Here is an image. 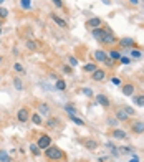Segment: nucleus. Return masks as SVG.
Returning a JSON list of instances; mask_svg holds the SVG:
<instances>
[{"instance_id": "18", "label": "nucleus", "mask_w": 144, "mask_h": 162, "mask_svg": "<svg viewBox=\"0 0 144 162\" xmlns=\"http://www.w3.org/2000/svg\"><path fill=\"white\" fill-rule=\"evenodd\" d=\"M52 20L55 22V23H58L62 28H66V22L63 20V18H60L58 15H55V13H52Z\"/></svg>"}, {"instance_id": "11", "label": "nucleus", "mask_w": 144, "mask_h": 162, "mask_svg": "<svg viewBox=\"0 0 144 162\" xmlns=\"http://www.w3.org/2000/svg\"><path fill=\"white\" fill-rule=\"evenodd\" d=\"M96 101H98V104H99V106L106 108V109H108V108H109V104H111V103H109V99H108L106 96H104V94H96Z\"/></svg>"}, {"instance_id": "7", "label": "nucleus", "mask_w": 144, "mask_h": 162, "mask_svg": "<svg viewBox=\"0 0 144 162\" xmlns=\"http://www.w3.org/2000/svg\"><path fill=\"white\" fill-rule=\"evenodd\" d=\"M103 25V22H101V18H98V17H93V18H89V20L86 22V27L88 28H99V27Z\"/></svg>"}, {"instance_id": "12", "label": "nucleus", "mask_w": 144, "mask_h": 162, "mask_svg": "<svg viewBox=\"0 0 144 162\" xmlns=\"http://www.w3.org/2000/svg\"><path fill=\"white\" fill-rule=\"evenodd\" d=\"M106 58H108V53H106V51H103V50H96V51H94V60H96V61H101V63H103Z\"/></svg>"}, {"instance_id": "21", "label": "nucleus", "mask_w": 144, "mask_h": 162, "mask_svg": "<svg viewBox=\"0 0 144 162\" xmlns=\"http://www.w3.org/2000/svg\"><path fill=\"white\" fill-rule=\"evenodd\" d=\"M45 126L48 127V129H52V127H57V126H58V119H57V117H50V119L45 122Z\"/></svg>"}, {"instance_id": "4", "label": "nucleus", "mask_w": 144, "mask_h": 162, "mask_svg": "<svg viewBox=\"0 0 144 162\" xmlns=\"http://www.w3.org/2000/svg\"><path fill=\"white\" fill-rule=\"evenodd\" d=\"M17 119L20 122H27L30 119V111H28V108H20L18 112H17Z\"/></svg>"}, {"instance_id": "33", "label": "nucleus", "mask_w": 144, "mask_h": 162, "mask_svg": "<svg viewBox=\"0 0 144 162\" xmlns=\"http://www.w3.org/2000/svg\"><path fill=\"white\" fill-rule=\"evenodd\" d=\"M13 84H15L17 89H22V88H23V84H22V80H20V78H13Z\"/></svg>"}, {"instance_id": "29", "label": "nucleus", "mask_w": 144, "mask_h": 162, "mask_svg": "<svg viewBox=\"0 0 144 162\" xmlns=\"http://www.w3.org/2000/svg\"><path fill=\"white\" fill-rule=\"evenodd\" d=\"M129 55H131V58H134V60H139V58L143 56V53L139 50H133V48H131V53H129Z\"/></svg>"}, {"instance_id": "3", "label": "nucleus", "mask_w": 144, "mask_h": 162, "mask_svg": "<svg viewBox=\"0 0 144 162\" xmlns=\"http://www.w3.org/2000/svg\"><path fill=\"white\" fill-rule=\"evenodd\" d=\"M36 146L40 147V149H48V147L52 146V137L48 136V134H41L38 137V141H36Z\"/></svg>"}, {"instance_id": "14", "label": "nucleus", "mask_w": 144, "mask_h": 162, "mask_svg": "<svg viewBox=\"0 0 144 162\" xmlns=\"http://www.w3.org/2000/svg\"><path fill=\"white\" fill-rule=\"evenodd\" d=\"M0 162H13V159L8 156V152H7V151L0 149Z\"/></svg>"}, {"instance_id": "2", "label": "nucleus", "mask_w": 144, "mask_h": 162, "mask_svg": "<svg viewBox=\"0 0 144 162\" xmlns=\"http://www.w3.org/2000/svg\"><path fill=\"white\" fill-rule=\"evenodd\" d=\"M103 30H104V33H103V38H101V43H104V45H116V43H118V38L114 36L111 28H109V27H104Z\"/></svg>"}, {"instance_id": "24", "label": "nucleus", "mask_w": 144, "mask_h": 162, "mask_svg": "<svg viewBox=\"0 0 144 162\" xmlns=\"http://www.w3.org/2000/svg\"><path fill=\"white\" fill-rule=\"evenodd\" d=\"M48 112H50V108H48V104L41 103L40 106H38V114H48Z\"/></svg>"}, {"instance_id": "52", "label": "nucleus", "mask_w": 144, "mask_h": 162, "mask_svg": "<svg viewBox=\"0 0 144 162\" xmlns=\"http://www.w3.org/2000/svg\"><path fill=\"white\" fill-rule=\"evenodd\" d=\"M139 2H143V0H139Z\"/></svg>"}, {"instance_id": "49", "label": "nucleus", "mask_w": 144, "mask_h": 162, "mask_svg": "<svg viewBox=\"0 0 144 162\" xmlns=\"http://www.w3.org/2000/svg\"><path fill=\"white\" fill-rule=\"evenodd\" d=\"M3 2H5V0H0V5H2V3H3Z\"/></svg>"}, {"instance_id": "19", "label": "nucleus", "mask_w": 144, "mask_h": 162, "mask_svg": "<svg viewBox=\"0 0 144 162\" xmlns=\"http://www.w3.org/2000/svg\"><path fill=\"white\" fill-rule=\"evenodd\" d=\"M55 88L60 89V91H65V89H66V81H63L62 78H58L57 83H55Z\"/></svg>"}, {"instance_id": "40", "label": "nucleus", "mask_w": 144, "mask_h": 162, "mask_svg": "<svg viewBox=\"0 0 144 162\" xmlns=\"http://www.w3.org/2000/svg\"><path fill=\"white\" fill-rule=\"evenodd\" d=\"M108 124H109V126H116V124H118V119H116V117H111V119H109V121H108Z\"/></svg>"}, {"instance_id": "28", "label": "nucleus", "mask_w": 144, "mask_h": 162, "mask_svg": "<svg viewBox=\"0 0 144 162\" xmlns=\"http://www.w3.org/2000/svg\"><path fill=\"white\" fill-rule=\"evenodd\" d=\"M70 121H73L75 124H78V126H85V121L78 116H70Z\"/></svg>"}, {"instance_id": "41", "label": "nucleus", "mask_w": 144, "mask_h": 162, "mask_svg": "<svg viewBox=\"0 0 144 162\" xmlns=\"http://www.w3.org/2000/svg\"><path fill=\"white\" fill-rule=\"evenodd\" d=\"M52 2L55 3V7H58V8H62V7H63V2H62V0H52Z\"/></svg>"}, {"instance_id": "38", "label": "nucleus", "mask_w": 144, "mask_h": 162, "mask_svg": "<svg viewBox=\"0 0 144 162\" xmlns=\"http://www.w3.org/2000/svg\"><path fill=\"white\" fill-rule=\"evenodd\" d=\"M103 63H104V65H106V66H109V68H113V65H114V61L111 60V58H109V56H108V58H106V60L103 61Z\"/></svg>"}, {"instance_id": "44", "label": "nucleus", "mask_w": 144, "mask_h": 162, "mask_svg": "<svg viewBox=\"0 0 144 162\" xmlns=\"http://www.w3.org/2000/svg\"><path fill=\"white\" fill-rule=\"evenodd\" d=\"M129 162H139V157H138V156H133Z\"/></svg>"}, {"instance_id": "13", "label": "nucleus", "mask_w": 144, "mask_h": 162, "mask_svg": "<svg viewBox=\"0 0 144 162\" xmlns=\"http://www.w3.org/2000/svg\"><path fill=\"white\" fill-rule=\"evenodd\" d=\"M128 114H126V111H124L123 108H119L118 111H116V119H118V121H123V122H126L128 121Z\"/></svg>"}, {"instance_id": "10", "label": "nucleus", "mask_w": 144, "mask_h": 162, "mask_svg": "<svg viewBox=\"0 0 144 162\" xmlns=\"http://www.w3.org/2000/svg\"><path fill=\"white\" fill-rule=\"evenodd\" d=\"M118 43H119V46H124V48H133V46L136 45V41H134L133 38H129V36L118 40Z\"/></svg>"}, {"instance_id": "8", "label": "nucleus", "mask_w": 144, "mask_h": 162, "mask_svg": "<svg viewBox=\"0 0 144 162\" xmlns=\"http://www.w3.org/2000/svg\"><path fill=\"white\" fill-rule=\"evenodd\" d=\"M121 91H123L124 96H133L134 91H136V88H134L133 83H126V84H123V88H121Z\"/></svg>"}, {"instance_id": "43", "label": "nucleus", "mask_w": 144, "mask_h": 162, "mask_svg": "<svg viewBox=\"0 0 144 162\" xmlns=\"http://www.w3.org/2000/svg\"><path fill=\"white\" fill-rule=\"evenodd\" d=\"M70 63H71V65L75 66V65H78V60L75 58V56H70Z\"/></svg>"}, {"instance_id": "36", "label": "nucleus", "mask_w": 144, "mask_h": 162, "mask_svg": "<svg viewBox=\"0 0 144 162\" xmlns=\"http://www.w3.org/2000/svg\"><path fill=\"white\" fill-rule=\"evenodd\" d=\"M62 71H63V73H66V75H71V73H73L71 66H66V65H63V66H62Z\"/></svg>"}, {"instance_id": "37", "label": "nucleus", "mask_w": 144, "mask_h": 162, "mask_svg": "<svg viewBox=\"0 0 144 162\" xmlns=\"http://www.w3.org/2000/svg\"><path fill=\"white\" fill-rule=\"evenodd\" d=\"M111 83H113L114 86H121V84H123V81H121V78H116V76H114L113 80H111Z\"/></svg>"}, {"instance_id": "20", "label": "nucleus", "mask_w": 144, "mask_h": 162, "mask_svg": "<svg viewBox=\"0 0 144 162\" xmlns=\"http://www.w3.org/2000/svg\"><path fill=\"white\" fill-rule=\"evenodd\" d=\"M30 119H31V122H33L35 126H40V124H43V119H41V114H38V112H36V114H33V116H31Z\"/></svg>"}, {"instance_id": "35", "label": "nucleus", "mask_w": 144, "mask_h": 162, "mask_svg": "<svg viewBox=\"0 0 144 162\" xmlns=\"http://www.w3.org/2000/svg\"><path fill=\"white\" fill-rule=\"evenodd\" d=\"M7 17H8V10L3 8V7H0V18L3 20V18H7Z\"/></svg>"}, {"instance_id": "30", "label": "nucleus", "mask_w": 144, "mask_h": 162, "mask_svg": "<svg viewBox=\"0 0 144 162\" xmlns=\"http://www.w3.org/2000/svg\"><path fill=\"white\" fill-rule=\"evenodd\" d=\"M119 152H121V154H133L134 149H133V147H129V146H124V147L119 149Z\"/></svg>"}, {"instance_id": "42", "label": "nucleus", "mask_w": 144, "mask_h": 162, "mask_svg": "<svg viewBox=\"0 0 144 162\" xmlns=\"http://www.w3.org/2000/svg\"><path fill=\"white\" fill-rule=\"evenodd\" d=\"M119 61H121L123 65H128V63H129V58H128V56H121V60H119Z\"/></svg>"}, {"instance_id": "46", "label": "nucleus", "mask_w": 144, "mask_h": 162, "mask_svg": "<svg viewBox=\"0 0 144 162\" xmlns=\"http://www.w3.org/2000/svg\"><path fill=\"white\" fill-rule=\"evenodd\" d=\"M108 161V157H99V162H106Z\"/></svg>"}, {"instance_id": "23", "label": "nucleus", "mask_w": 144, "mask_h": 162, "mask_svg": "<svg viewBox=\"0 0 144 162\" xmlns=\"http://www.w3.org/2000/svg\"><path fill=\"white\" fill-rule=\"evenodd\" d=\"M65 111L68 112V116H76V108L73 106V104H66V106H65Z\"/></svg>"}, {"instance_id": "48", "label": "nucleus", "mask_w": 144, "mask_h": 162, "mask_svg": "<svg viewBox=\"0 0 144 162\" xmlns=\"http://www.w3.org/2000/svg\"><path fill=\"white\" fill-rule=\"evenodd\" d=\"M2 23H3V20H2V18H0V28H2Z\"/></svg>"}, {"instance_id": "34", "label": "nucleus", "mask_w": 144, "mask_h": 162, "mask_svg": "<svg viewBox=\"0 0 144 162\" xmlns=\"http://www.w3.org/2000/svg\"><path fill=\"white\" fill-rule=\"evenodd\" d=\"M123 109L126 111V114H128V116H134V114H136V111H134L133 108H129V106H123Z\"/></svg>"}, {"instance_id": "27", "label": "nucleus", "mask_w": 144, "mask_h": 162, "mask_svg": "<svg viewBox=\"0 0 144 162\" xmlns=\"http://www.w3.org/2000/svg\"><path fill=\"white\" fill-rule=\"evenodd\" d=\"M96 68H98V66H96V63H88V65H85V68H83V70L86 71V73H93Z\"/></svg>"}, {"instance_id": "50", "label": "nucleus", "mask_w": 144, "mask_h": 162, "mask_svg": "<svg viewBox=\"0 0 144 162\" xmlns=\"http://www.w3.org/2000/svg\"><path fill=\"white\" fill-rule=\"evenodd\" d=\"M0 35H2V28H0Z\"/></svg>"}, {"instance_id": "5", "label": "nucleus", "mask_w": 144, "mask_h": 162, "mask_svg": "<svg viewBox=\"0 0 144 162\" xmlns=\"http://www.w3.org/2000/svg\"><path fill=\"white\" fill-rule=\"evenodd\" d=\"M91 78H93V81H103L104 78H106V71L101 70V68H96V70L91 73Z\"/></svg>"}, {"instance_id": "16", "label": "nucleus", "mask_w": 144, "mask_h": 162, "mask_svg": "<svg viewBox=\"0 0 144 162\" xmlns=\"http://www.w3.org/2000/svg\"><path fill=\"white\" fill-rule=\"evenodd\" d=\"M91 33H93V36H94V38H96L98 41H101L104 30H103V28H93V30H91Z\"/></svg>"}, {"instance_id": "39", "label": "nucleus", "mask_w": 144, "mask_h": 162, "mask_svg": "<svg viewBox=\"0 0 144 162\" xmlns=\"http://www.w3.org/2000/svg\"><path fill=\"white\" fill-rule=\"evenodd\" d=\"M81 93H85V94H86V96H89V98L93 96V91L89 89V88H83V89H81Z\"/></svg>"}, {"instance_id": "1", "label": "nucleus", "mask_w": 144, "mask_h": 162, "mask_svg": "<svg viewBox=\"0 0 144 162\" xmlns=\"http://www.w3.org/2000/svg\"><path fill=\"white\" fill-rule=\"evenodd\" d=\"M45 156L48 161H62L65 159V152L57 146H50L48 149H45Z\"/></svg>"}, {"instance_id": "9", "label": "nucleus", "mask_w": 144, "mask_h": 162, "mask_svg": "<svg viewBox=\"0 0 144 162\" xmlns=\"http://www.w3.org/2000/svg\"><path fill=\"white\" fill-rule=\"evenodd\" d=\"M131 129H133L134 134H143L144 132V122L143 121H134L131 124Z\"/></svg>"}, {"instance_id": "32", "label": "nucleus", "mask_w": 144, "mask_h": 162, "mask_svg": "<svg viewBox=\"0 0 144 162\" xmlns=\"http://www.w3.org/2000/svg\"><path fill=\"white\" fill-rule=\"evenodd\" d=\"M13 70H15L17 73H25V68H23L20 63H15V65H13Z\"/></svg>"}, {"instance_id": "17", "label": "nucleus", "mask_w": 144, "mask_h": 162, "mask_svg": "<svg viewBox=\"0 0 144 162\" xmlns=\"http://www.w3.org/2000/svg\"><path fill=\"white\" fill-rule=\"evenodd\" d=\"M111 136H113L114 139H126V132L121 131V129H114V131L111 132Z\"/></svg>"}, {"instance_id": "51", "label": "nucleus", "mask_w": 144, "mask_h": 162, "mask_svg": "<svg viewBox=\"0 0 144 162\" xmlns=\"http://www.w3.org/2000/svg\"><path fill=\"white\" fill-rule=\"evenodd\" d=\"M0 81H2V75H0Z\"/></svg>"}, {"instance_id": "6", "label": "nucleus", "mask_w": 144, "mask_h": 162, "mask_svg": "<svg viewBox=\"0 0 144 162\" xmlns=\"http://www.w3.org/2000/svg\"><path fill=\"white\" fill-rule=\"evenodd\" d=\"M80 142L86 147L88 151H94V149H98V142L94 141V139H81Z\"/></svg>"}, {"instance_id": "26", "label": "nucleus", "mask_w": 144, "mask_h": 162, "mask_svg": "<svg viewBox=\"0 0 144 162\" xmlns=\"http://www.w3.org/2000/svg\"><path fill=\"white\" fill-rule=\"evenodd\" d=\"M20 7L23 10H30L31 8V0H20Z\"/></svg>"}, {"instance_id": "47", "label": "nucleus", "mask_w": 144, "mask_h": 162, "mask_svg": "<svg viewBox=\"0 0 144 162\" xmlns=\"http://www.w3.org/2000/svg\"><path fill=\"white\" fill-rule=\"evenodd\" d=\"M2 63H3V58H2V56H0V65H2Z\"/></svg>"}, {"instance_id": "22", "label": "nucleus", "mask_w": 144, "mask_h": 162, "mask_svg": "<svg viewBox=\"0 0 144 162\" xmlns=\"http://www.w3.org/2000/svg\"><path fill=\"white\" fill-rule=\"evenodd\" d=\"M133 101L138 104V106H144V94H136L133 96Z\"/></svg>"}, {"instance_id": "15", "label": "nucleus", "mask_w": 144, "mask_h": 162, "mask_svg": "<svg viewBox=\"0 0 144 162\" xmlns=\"http://www.w3.org/2000/svg\"><path fill=\"white\" fill-rule=\"evenodd\" d=\"M108 56H109L113 61H119L123 55H121V51H118V50H111V51L108 53Z\"/></svg>"}, {"instance_id": "25", "label": "nucleus", "mask_w": 144, "mask_h": 162, "mask_svg": "<svg viewBox=\"0 0 144 162\" xmlns=\"http://www.w3.org/2000/svg\"><path fill=\"white\" fill-rule=\"evenodd\" d=\"M30 151H31V154H33L35 157H38L40 156V152H41V149L36 146V144H30Z\"/></svg>"}, {"instance_id": "45", "label": "nucleus", "mask_w": 144, "mask_h": 162, "mask_svg": "<svg viewBox=\"0 0 144 162\" xmlns=\"http://www.w3.org/2000/svg\"><path fill=\"white\" fill-rule=\"evenodd\" d=\"M129 2H131L133 5H138V3H139V0H129Z\"/></svg>"}, {"instance_id": "31", "label": "nucleus", "mask_w": 144, "mask_h": 162, "mask_svg": "<svg viewBox=\"0 0 144 162\" xmlns=\"http://www.w3.org/2000/svg\"><path fill=\"white\" fill-rule=\"evenodd\" d=\"M25 45H27V48H28V50H36V43H35L33 40H27Z\"/></svg>"}]
</instances>
